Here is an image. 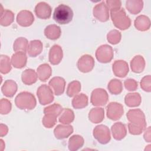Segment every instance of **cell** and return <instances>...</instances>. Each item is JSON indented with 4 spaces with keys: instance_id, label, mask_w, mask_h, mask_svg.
<instances>
[{
    "instance_id": "obj_31",
    "label": "cell",
    "mask_w": 151,
    "mask_h": 151,
    "mask_svg": "<svg viewBox=\"0 0 151 151\" xmlns=\"http://www.w3.org/2000/svg\"><path fill=\"white\" fill-rule=\"evenodd\" d=\"M88 104V97L83 93L76 96L72 100V105L74 108L78 109L85 107Z\"/></svg>"
},
{
    "instance_id": "obj_18",
    "label": "cell",
    "mask_w": 151,
    "mask_h": 151,
    "mask_svg": "<svg viewBox=\"0 0 151 151\" xmlns=\"http://www.w3.org/2000/svg\"><path fill=\"white\" fill-rule=\"evenodd\" d=\"M113 137L117 140L123 139L126 135L127 130L125 125L121 122L114 123L111 128Z\"/></svg>"
},
{
    "instance_id": "obj_26",
    "label": "cell",
    "mask_w": 151,
    "mask_h": 151,
    "mask_svg": "<svg viewBox=\"0 0 151 151\" xmlns=\"http://www.w3.org/2000/svg\"><path fill=\"white\" fill-rule=\"evenodd\" d=\"M52 70L48 64H43L37 68V77L41 81H45L51 75Z\"/></svg>"
},
{
    "instance_id": "obj_16",
    "label": "cell",
    "mask_w": 151,
    "mask_h": 151,
    "mask_svg": "<svg viewBox=\"0 0 151 151\" xmlns=\"http://www.w3.org/2000/svg\"><path fill=\"white\" fill-rule=\"evenodd\" d=\"M49 85L53 88L55 94L59 96L64 91L65 81L62 77H55L49 81Z\"/></svg>"
},
{
    "instance_id": "obj_5",
    "label": "cell",
    "mask_w": 151,
    "mask_h": 151,
    "mask_svg": "<svg viewBox=\"0 0 151 151\" xmlns=\"http://www.w3.org/2000/svg\"><path fill=\"white\" fill-rule=\"evenodd\" d=\"M94 137L101 144H106L110 140V133L107 126L100 124L93 130Z\"/></svg>"
},
{
    "instance_id": "obj_15",
    "label": "cell",
    "mask_w": 151,
    "mask_h": 151,
    "mask_svg": "<svg viewBox=\"0 0 151 151\" xmlns=\"http://www.w3.org/2000/svg\"><path fill=\"white\" fill-rule=\"evenodd\" d=\"M63 50L58 45H53L49 52V61L51 64L57 65L60 63L63 58Z\"/></svg>"
},
{
    "instance_id": "obj_6",
    "label": "cell",
    "mask_w": 151,
    "mask_h": 151,
    "mask_svg": "<svg viewBox=\"0 0 151 151\" xmlns=\"http://www.w3.org/2000/svg\"><path fill=\"white\" fill-rule=\"evenodd\" d=\"M97 60L102 63H109L113 57V50L111 46L105 44L101 45L96 52Z\"/></svg>"
},
{
    "instance_id": "obj_33",
    "label": "cell",
    "mask_w": 151,
    "mask_h": 151,
    "mask_svg": "<svg viewBox=\"0 0 151 151\" xmlns=\"http://www.w3.org/2000/svg\"><path fill=\"white\" fill-rule=\"evenodd\" d=\"M107 87L109 91L113 94H119L123 90L122 83L117 79L111 80L108 84Z\"/></svg>"
},
{
    "instance_id": "obj_21",
    "label": "cell",
    "mask_w": 151,
    "mask_h": 151,
    "mask_svg": "<svg viewBox=\"0 0 151 151\" xmlns=\"http://www.w3.org/2000/svg\"><path fill=\"white\" fill-rule=\"evenodd\" d=\"M1 90L5 96L12 97L17 92V84L12 80H7L2 86Z\"/></svg>"
},
{
    "instance_id": "obj_9",
    "label": "cell",
    "mask_w": 151,
    "mask_h": 151,
    "mask_svg": "<svg viewBox=\"0 0 151 151\" xmlns=\"http://www.w3.org/2000/svg\"><path fill=\"white\" fill-rule=\"evenodd\" d=\"M123 106L116 102L110 103L107 107V116L113 120L119 119L123 114Z\"/></svg>"
},
{
    "instance_id": "obj_38",
    "label": "cell",
    "mask_w": 151,
    "mask_h": 151,
    "mask_svg": "<svg viewBox=\"0 0 151 151\" xmlns=\"http://www.w3.org/2000/svg\"><path fill=\"white\" fill-rule=\"evenodd\" d=\"M11 70L9 58L7 55H1V72L2 74H6Z\"/></svg>"
},
{
    "instance_id": "obj_37",
    "label": "cell",
    "mask_w": 151,
    "mask_h": 151,
    "mask_svg": "<svg viewBox=\"0 0 151 151\" xmlns=\"http://www.w3.org/2000/svg\"><path fill=\"white\" fill-rule=\"evenodd\" d=\"M63 110V108L60 105L54 103L53 105L45 107L44 109V114H51L55 117H57Z\"/></svg>"
},
{
    "instance_id": "obj_13",
    "label": "cell",
    "mask_w": 151,
    "mask_h": 151,
    "mask_svg": "<svg viewBox=\"0 0 151 151\" xmlns=\"http://www.w3.org/2000/svg\"><path fill=\"white\" fill-rule=\"evenodd\" d=\"M51 6L44 2L38 3L35 8V13L37 17L43 19H48L51 17Z\"/></svg>"
},
{
    "instance_id": "obj_29",
    "label": "cell",
    "mask_w": 151,
    "mask_h": 151,
    "mask_svg": "<svg viewBox=\"0 0 151 151\" xmlns=\"http://www.w3.org/2000/svg\"><path fill=\"white\" fill-rule=\"evenodd\" d=\"M84 145V139L80 135H74L68 141V149L70 150L74 151L81 148Z\"/></svg>"
},
{
    "instance_id": "obj_34",
    "label": "cell",
    "mask_w": 151,
    "mask_h": 151,
    "mask_svg": "<svg viewBox=\"0 0 151 151\" xmlns=\"http://www.w3.org/2000/svg\"><path fill=\"white\" fill-rule=\"evenodd\" d=\"M14 50L15 52L22 51L25 52L27 48H28V41L23 37L18 38L14 43Z\"/></svg>"
},
{
    "instance_id": "obj_24",
    "label": "cell",
    "mask_w": 151,
    "mask_h": 151,
    "mask_svg": "<svg viewBox=\"0 0 151 151\" xmlns=\"http://www.w3.org/2000/svg\"><path fill=\"white\" fill-rule=\"evenodd\" d=\"M134 26L140 31H146L150 28V21L149 18L145 15L137 17L134 21Z\"/></svg>"
},
{
    "instance_id": "obj_4",
    "label": "cell",
    "mask_w": 151,
    "mask_h": 151,
    "mask_svg": "<svg viewBox=\"0 0 151 151\" xmlns=\"http://www.w3.org/2000/svg\"><path fill=\"white\" fill-rule=\"evenodd\" d=\"M111 18L115 27L121 30L127 29L131 25V21L123 8L111 11Z\"/></svg>"
},
{
    "instance_id": "obj_43",
    "label": "cell",
    "mask_w": 151,
    "mask_h": 151,
    "mask_svg": "<svg viewBox=\"0 0 151 151\" xmlns=\"http://www.w3.org/2000/svg\"><path fill=\"white\" fill-rule=\"evenodd\" d=\"M124 86L129 91L135 90L137 88V83L133 79H127L124 81Z\"/></svg>"
},
{
    "instance_id": "obj_22",
    "label": "cell",
    "mask_w": 151,
    "mask_h": 151,
    "mask_svg": "<svg viewBox=\"0 0 151 151\" xmlns=\"http://www.w3.org/2000/svg\"><path fill=\"white\" fill-rule=\"evenodd\" d=\"M61 34V31L60 27L55 24L48 25L44 29V34L46 37L52 40L59 38Z\"/></svg>"
},
{
    "instance_id": "obj_39",
    "label": "cell",
    "mask_w": 151,
    "mask_h": 151,
    "mask_svg": "<svg viewBox=\"0 0 151 151\" xmlns=\"http://www.w3.org/2000/svg\"><path fill=\"white\" fill-rule=\"evenodd\" d=\"M121 40V34L119 31L114 29L107 34V40L112 44H116Z\"/></svg>"
},
{
    "instance_id": "obj_44",
    "label": "cell",
    "mask_w": 151,
    "mask_h": 151,
    "mask_svg": "<svg viewBox=\"0 0 151 151\" xmlns=\"http://www.w3.org/2000/svg\"><path fill=\"white\" fill-rule=\"evenodd\" d=\"M8 132V127L6 125L1 124V136L2 137L4 135H6Z\"/></svg>"
},
{
    "instance_id": "obj_25",
    "label": "cell",
    "mask_w": 151,
    "mask_h": 151,
    "mask_svg": "<svg viewBox=\"0 0 151 151\" xmlns=\"http://www.w3.org/2000/svg\"><path fill=\"white\" fill-rule=\"evenodd\" d=\"M132 70L133 72L139 73L143 71L145 66V62L142 56L136 55L130 62Z\"/></svg>"
},
{
    "instance_id": "obj_23",
    "label": "cell",
    "mask_w": 151,
    "mask_h": 151,
    "mask_svg": "<svg viewBox=\"0 0 151 151\" xmlns=\"http://www.w3.org/2000/svg\"><path fill=\"white\" fill-rule=\"evenodd\" d=\"M104 117V110L103 108H93L88 114L89 120L93 123L101 122Z\"/></svg>"
},
{
    "instance_id": "obj_32",
    "label": "cell",
    "mask_w": 151,
    "mask_h": 151,
    "mask_svg": "<svg viewBox=\"0 0 151 151\" xmlns=\"http://www.w3.org/2000/svg\"><path fill=\"white\" fill-rule=\"evenodd\" d=\"M1 25L2 26H8L11 24V23L14 21V15L11 11L5 9L3 10L2 6L1 12Z\"/></svg>"
},
{
    "instance_id": "obj_14",
    "label": "cell",
    "mask_w": 151,
    "mask_h": 151,
    "mask_svg": "<svg viewBox=\"0 0 151 151\" xmlns=\"http://www.w3.org/2000/svg\"><path fill=\"white\" fill-rule=\"evenodd\" d=\"M113 71L116 76L124 77L129 72L127 63L123 60L115 61L113 64Z\"/></svg>"
},
{
    "instance_id": "obj_12",
    "label": "cell",
    "mask_w": 151,
    "mask_h": 151,
    "mask_svg": "<svg viewBox=\"0 0 151 151\" xmlns=\"http://www.w3.org/2000/svg\"><path fill=\"white\" fill-rule=\"evenodd\" d=\"M34 21V17L29 11L23 10L20 11L17 17V22L22 27H29Z\"/></svg>"
},
{
    "instance_id": "obj_10",
    "label": "cell",
    "mask_w": 151,
    "mask_h": 151,
    "mask_svg": "<svg viewBox=\"0 0 151 151\" xmlns=\"http://www.w3.org/2000/svg\"><path fill=\"white\" fill-rule=\"evenodd\" d=\"M94 66V58L90 55L86 54L79 58L77 62V67L79 70L83 73L91 71Z\"/></svg>"
},
{
    "instance_id": "obj_42",
    "label": "cell",
    "mask_w": 151,
    "mask_h": 151,
    "mask_svg": "<svg viewBox=\"0 0 151 151\" xmlns=\"http://www.w3.org/2000/svg\"><path fill=\"white\" fill-rule=\"evenodd\" d=\"M140 86L141 88L143 89V90L150 92L151 91L150 88V76L147 75V76L144 77L140 81Z\"/></svg>"
},
{
    "instance_id": "obj_11",
    "label": "cell",
    "mask_w": 151,
    "mask_h": 151,
    "mask_svg": "<svg viewBox=\"0 0 151 151\" xmlns=\"http://www.w3.org/2000/svg\"><path fill=\"white\" fill-rule=\"evenodd\" d=\"M93 15L101 22H106L109 19V8L104 1H102L100 4H97L94 7Z\"/></svg>"
},
{
    "instance_id": "obj_3",
    "label": "cell",
    "mask_w": 151,
    "mask_h": 151,
    "mask_svg": "<svg viewBox=\"0 0 151 151\" xmlns=\"http://www.w3.org/2000/svg\"><path fill=\"white\" fill-rule=\"evenodd\" d=\"M16 106L22 110H32L36 106V100L34 96L27 91L20 93L15 98Z\"/></svg>"
},
{
    "instance_id": "obj_45",
    "label": "cell",
    "mask_w": 151,
    "mask_h": 151,
    "mask_svg": "<svg viewBox=\"0 0 151 151\" xmlns=\"http://www.w3.org/2000/svg\"><path fill=\"white\" fill-rule=\"evenodd\" d=\"M150 127H149L148 129L146 130L145 134H144V138L145 139L146 141H147V142H150Z\"/></svg>"
},
{
    "instance_id": "obj_8",
    "label": "cell",
    "mask_w": 151,
    "mask_h": 151,
    "mask_svg": "<svg viewBox=\"0 0 151 151\" xmlns=\"http://www.w3.org/2000/svg\"><path fill=\"white\" fill-rule=\"evenodd\" d=\"M37 94L38 97L39 101L42 105L49 104L54 100L52 91L46 84H43L38 88Z\"/></svg>"
},
{
    "instance_id": "obj_1",
    "label": "cell",
    "mask_w": 151,
    "mask_h": 151,
    "mask_svg": "<svg viewBox=\"0 0 151 151\" xmlns=\"http://www.w3.org/2000/svg\"><path fill=\"white\" fill-rule=\"evenodd\" d=\"M127 117L130 123L128 124L130 134H140L146 126L145 116L140 109L130 110L127 113Z\"/></svg>"
},
{
    "instance_id": "obj_41",
    "label": "cell",
    "mask_w": 151,
    "mask_h": 151,
    "mask_svg": "<svg viewBox=\"0 0 151 151\" xmlns=\"http://www.w3.org/2000/svg\"><path fill=\"white\" fill-rule=\"evenodd\" d=\"M11 110V102L4 99H2L1 100V114H8Z\"/></svg>"
},
{
    "instance_id": "obj_19",
    "label": "cell",
    "mask_w": 151,
    "mask_h": 151,
    "mask_svg": "<svg viewBox=\"0 0 151 151\" xmlns=\"http://www.w3.org/2000/svg\"><path fill=\"white\" fill-rule=\"evenodd\" d=\"M43 45L40 40L31 41L28 45V54L31 57H35L39 55L42 50Z\"/></svg>"
},
{
    "instance_id": "obj_36",
    "label": "cell",
    "mask_w": 151,
    "mask_h": 151,
    "mask_svg": "<svg viewBox=\"0 0 151 151\" xmlns=\"http://www.w3.org/2000/svg\"><path fill=\"white\" fill-rule=\"evenodd\" d=\"M81 89V84L78 81H73L69 83L67 90V94L69 97H73L78 93Z\"/></svg>"
},
{
    "instance_id": "obj_35",
    "label": "cell",
    "mask_w": 151,
    "mask_h": 151,
    "mask_svg": "<svg viewBox=\"0 0 151 151\" xmlns=\"http://www.w3.org/2000/svg\"><path fill=\"white\" fill-rule=\"evenodd\" d=\"M74 115L73 110L69 109H65L63 110V114L60 116L59 121L64 124H69L74 120Z\"/></svg>"
},
{
    "instance_id": "obj_28",
    "label": "cell",
    "mask_w": 151,
    "mask_h": 151,
    "mask_svg": "<svg viewBox=\"0 0 151 151\" xmlns=\"http://www.w3.org/2000/svg\"><path fill=\"white\" fill-rule=\"evenodd\" d=\"M124 101L129 107H137L141 103V97L138 93H129L126 96Z\"/></svg>"
},
{
    "instance_id": "obj_7",
    "label": "cell",
    "mask_w": 151,
    "mask_h": 151,
    "mask_svg": "<svg viewBox=\"0 0 151 151\" xmlns=\"http://www.w3.org/2000/svg\"><path fill=\"white\" fill-rule=\"evenodd\" d=\"M109 100L107 91L103 88H96L94 90L91 95V103L93 106H104Z\"/></svg>"
},
{
    "instance_id": "obj_17",
    "label": "cell",
    "mask_w": 151,
    "mask_h": 151,
    "mask_svg": "<svg viewBox=\"0 0 151 151\" xmlns=\"http://www.w3.org/2000/svg\"><path fill=\"white\" fill-rule=\"evenodd\" d=\"M73 132L72 126H63L59 124L54 129V133L58 139H63L68 137Z\"/></svg>"
},
{
    "instance_id": "obj_27",
    "label": "cell",
    "mask_w": 151,
    "mask_h": 151,
    "mask_svg": "<svg viewBox=\"0 0 151 151\" xmlns=\"http://www.w3.org/2000/svg\"><path fill=\"white\" fill-rule=\"evenodd\" d=\"M21 78L25 84L31 85L37 81V76L34 70L27 69L22 73Z\"/></svg>"
},
{
    "instance_id": "obj_30",
    "label": "cell",
    "mask_w": 151,
    "mask_h": 151,
    "mask_svg": "<svg viewBox=\"0 0 151 151\" xmlns=\"http://www.w3.org/2000/svg\"><path fill=\"white\" fill-rule=\"evenodd\" d=\"M142 1H126V6L127 10L133 14L139 13L143 8Z\"/></svg>"
},
{
    "instance_id": "obj_40",
    "label": "cell",
    "mask_w": 151,
    "mask_h": 151,
    "mask_svg": "<svg viewBox=\"0 0 151 151\" xmlns=\"http://www.w3.org/2000/svg\"><path fill=\"white\" fill-rule=\"evenodd\" d=\"M57 117L51 114H45V116L42 119V123L47 128H51L57 122Z\"/></svg>"
},
{
    "instance_id": "obj_2",
    "label": "cell",
    "mask_w": 151,
    "mask_h": 151,
    "mask_svg": "<svg viewBox=\"0 0 151 151\" xmlns=\"http://www.w3.org/2000/svg\"><path fill=\"white\" fill-rule=\"evenodd\" d=\"M52 17L57 23L61 25L67 24L72 21L73 11L69 6L60 4L55 8Z\"/></svg>"
},
{
    "instance_id": "obj_20",
    "label": "cell",
    "mask_w": 151,
    "mask_h": 151,
    "mask_svg": "<svg viewBox=\"0 0 151 151\" xmlns=\"http://www.w3.org/2000/svg\"><path fill=\"white\" fill-rule=\"evenodd\" d=\"M27 57L25 52L22 51L16 52L12 56V63L14 67L21 68L25 66L27 64Z\"/></svg>"
}]
</instances>
